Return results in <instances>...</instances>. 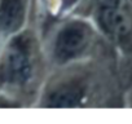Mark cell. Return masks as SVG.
Wrapping results in <instances>:
<instances>
[{"instance_id": "1", "label": "cell", "mask_w": 132, "mask_h": 124, "mask_svg": "<svg viewBox=\"0 0 132 124\" xmlns=\"http://www.w3.org/2000/svg\"><path fill=\"white\" fill-rule=\"evenodd\" d=\"M89 40L88 27L83 23L74 22L66 25L57 35L54 53L60 61H69L79 56Z\"/></svg>"}, {"instance_id": "2", "label": "cell", "mask_w": 132, "mask_h": 124, "mask_svg": "<svg viewBox=\"0 0 132 124\" xmlns=\"http://www.w3.org/2000/svg\"><path fill=\"white\" fill-rule=\"evenodd\" d=\"M31 75V61L27 45L23 40L14 41L7 52L3 65V76L8 83L22 84Z\"/></svg>"}, {"instance_id": "3", "label": "cell", "mask_w": 132, "mask_h": 124, "mask_svg": "<svg viewBox=\"0 0 132 124\" xmlns=\"http://www.w3.org/2000/svg\"><path fill=\"white\" fill-rule=\"evenodd\" d=\"M98 21L101 27L111 35H123L128 30L124 13L119 9V0H100Z\"/></svg>"}, {"instance_id": "4", "label": "cell", "mask_w": 132, "mask_h": 124, "mask_svg": "<svg viewBox=\"0 0 132 124\" xmlns=\"http://www.w3.org/2000/svg\"><path fill=\"white\" fill-rule=\"evenodd\" d=\"M25 14V0H2L0 2V30L5 32L20 27Z\"/></svg>"}, {"instance_id": "5", "label": "cell", "mask_w": 132, "mask_h": 124, "mask_svg": "<svg viewBox=\"0 0 132 124\" xmlns=\"http://www.w3.org/2000/svg\"><path fill=\"white\" fill-rule=\"evenodd\" d=\"M82 97V91L75 85L63 87L60 91L54 92L51 97L52 106H71L77 103Z\"/></svg>"}]
</instances>
